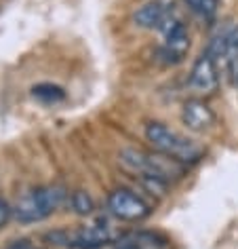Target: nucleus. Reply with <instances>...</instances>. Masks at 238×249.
<instances>
[{"instance_id": "obj_1", "label": "nucleus", "mask_w": 238, "mask_h": 249, "mask_svg": "<svg viewBox=\"0 0 238 249\" xmlns=\"http://www.w3.org/2000/svg\"><path fill=\"white\" fill-rule=\"evenodd\" d=\"M68 196H70V192L59 184H42L36 188H30L15 201L13 220L21 226L45 222L47 217H51L64 205H68Z\"/></svg>"}, {"instance_id": "obj_2", "label": "nucleus", "mask_w": 238, "mask_h": 249, "mask_svg": "<svg viewBox=\"0 0 238 249\" xmlns=\"http://www.w3.org/2000/svg\"><path fill=\"white\" fill-rule=\"evenodd\" d=\"M118 163L127 173L131 176H154V178H162L167 182L179 179L186 176L187 165L179 163L167 154H162L158 150H146V148H135V146H127L118 152Z\"/></svg>"}, {"instance_id": "obj_3", "label": "nucleus", "mask_w": 238, "mask_h": 249, "mask_svg": "<svg viewBox=\"0 0 238 249\" xmlns=\"http://www.w3.org/2000/svg\"><path fill=\"white\" fill-rule=\"evenodd\" d=\"M143 135H146V142L154 150L167 154V157L179 160L184 165L196 163L204 154V148L200 144L181 135L179 131H175V129L160 121H148L146 127H143Z\"/></svg>"}, {"instance_id": "obj_4", "label": "nucleus", "mask_w": 238, "mask_h": 249, "mask_svg": "<svg viewBox=\"0 0 238 249\" xmlns=\"http://www.w3.org/2000/svg\"><path fill=\"white\" fill-rule=\"evenodd\" d=\"M45 243L61 249H102L114 241V232L108 226H80V228H55L45 232Z\"/></svg>"}, {"instance_id": "obj_5", "label": "nucleus", "mask_w": 238, "mask_h": 249, "mask_svg": "<svg viewBox=\"0 0 238 249\" xmlns=\"http://www.w3.org/2000/svg\"><path fill=\"white\" fill-rule=\"evenodd\" d=\"M108 211L120 222H143L152 215V205L131 188H114L105 198Z\"/></svg>"}, {"instance_id": "obj_6", "label": "nucleus", "mask_w": 238, "mask_h": 249, "mask_svg": "<svg viewBox=\"0 0 238 249\" xmlns=\"http://www.w3.org/2000/svg\"><path fill=\"white\" fill-rule=\"evenodd\" d=\"M219 87V68L217 59L209 51L200 53L190 70V89L196 95H211Z\"/></svg>"}, {"instance_id": "obj_7", "label": "nucleus", "mask_w": 238, "mask_h": 249, "mask_svg": "<svg viewBox=\"0 0 238 249\" xmlns=\"http://www.w3.org/2000/svg\"><path fill=\"white\" fill-rule=\"evenodd\" d=\"M190 47L192 40H190V32H187V23H181V26L165 34V42L158 49V57L167 66H177L187 57Z\"/></svg>"}, {"instance_id": "obj_8", "label": "nucleus", "mask_w": 238, "mask_h": 249, "mask_svg": "<svg viewBox=\"0 0 238 249\" xmlns=\"http://www.w3.org/2000/svg\"><path fill=\"white\" fill-rule=\"evenodd\" d=\"M181 121H184V124L190 131L204 133L215 127L217 114L213 112V108L203 97H192V99H187L184 104V108H181Z\"/></svg>"}, {"instance_id": "obj_9", "label": "nucleus", "mask_w": 238, "mask_h": 249, "mask_svg": "<svg viewBox=\"0 0 238 249\" xmlns=\"http://www.w3.org/2000/svg\"><path fill=\"white\" fill-rule=\"evenodd\" d=\"M167 11H169V4H165L162 0H150V2L141 4L133 13V23L141 30H154V28L158 30Z\"/></svg>"}, {"instance_id": "obj_10", "label": "nucleus", "mask_w": 238, "mask_h": 249, "mask_svg": "<svg viewBox=\"0 0 238 249\" xmlns=\"http://www.w3.org/2000/svg\"><path fill=\"white\" fill-rule=\"evenodd\" d=\"M118 243L131 249H169V239L156 230H135L118 239Z\"/></svg>"}, {"instance_id": "obj_11", "label": "nucleus", "mask_w": 238, "mask_h": 249, "mask_svg": "<svg viewBox=\"0 0 238 249\" xmlns=\"http://www.w3.org/2000/svg\"><path fill=\"white\" fill-rule=\"evenodd\" d=\"M68 207L80 217H89L95 213V201H93V196L83 188H76L70 192V196H68Z\"/></svg>"}, {"instance_id": "obj_12", "label": "nucleus", "mask_w": 238, "mask_h": 249, "mask_svg": "<svg viewBox=\"0 0 238 249\" xmlns=\"http://www.w3.org/2000/svg\"><path fill=\"white\" fill-rule=\"evenodd\" d=\"M32 95L45 104H57V102H64L66 99V91H64V87H59V85L40 83V85L32 87Z\"/></svg>"}, {"instance_id": "obj_13", "label": "nucleus", "mask_w": 238, "mask_h": 249, "mask_svg": "<svg viewBox=\"0 0 238 249\" xmlns=\"http://www.w3.org/2000/svg\"><path fill=\"white\" fill-rule=\"evenodd\" d=\"M184 2L192 13H196L206 23H211L219 13V0H184Z\"/></svg>"}, {"instance_id": "obj_14", "label": "nucleus", "mask_w": 238, "mask_h": 249, "mask_svg": "<svg viewBox=\"0 0 238 249\" xmlns=\"http://www.w3.org/2000/svg\"><path fill=\"white\" fill-rule=\"evenodd\" d=\"M135 182L143 192H148V195H152V196H158V198L169 195V184H171V182H167V179L154 178V176H135Z\"/></svg>"}, {"instance_id": "obj_15", "label": "nucleus", "mask_w": 238, "mask_h": 249, "mask_svg": "<svg viewBox=\"0 0 238 249\" xmlns=\"http://www.w3.org/2000/svg\"><path fill=\"white\" fill-rule=\"evenodd\" d=\"M221 61L228 68H234L238 64V23L234 28H230L225 32V40H223V53H221Z\"/></svg>"}, {"instance_id": "obj_16", "label": "nucleus", "mask_w": 238, "mask_h": 249, "mask_svg": "<svg viewBox=\"0 0 238 249\" xmlns=\"http://www.w3.org/2000/svg\"><path fill=\"white\" fill-rule=\"evenodd\" d=\"M13 217V205H11L7 198L0 195V230H2Z\"/></svg>"}, {"instance_id": "obj_17", "label": "nucleus", "mask_w": 238, "mask_h": 249, "mask_svg": "<svg viewBox=\"0 0 238 249\" xmlns=\"http://www.w3.org/2000/svg\"><path fill=\"white\" fill-rule=\"evenodd\" d=\"M7 249H34V245L30 243V239H17L11 245H7Z\"/></svg>"}]
</instances>
